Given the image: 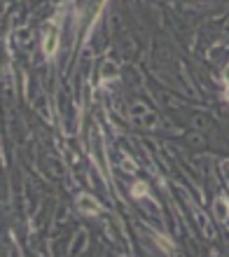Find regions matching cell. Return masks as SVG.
<instances>
[{"instance_id":"obj_1","label":"cell","mask_w":229,"mask_h":257,"mask_svg":"<svg viewBox=\"0 0 229 257\" xmlns=\"http://www.w3.org/2000/svg\"><path fill=\"white\" fill-rule=\"evenodd\" d=\"M59 35H61V24L52 19L47 26H45V35H42V52L47 59H54L56 49H59Z\"/></svg>"},{"instance_id":"obj_2","label":"cell","mask_w":229,"mask_h":257,"mask_svg":"<svg viewBox=\"0 0 229 257\" xmlns=\"http://www.w3.org/2000/svg\"><path fill=\"white\" fill-rule=\"evenodd\" d=\"M77 208H80L84 215H98L101 213V203L92 194H80L77 197Z\"/></svg>"},{"instance_id":"obj_3","label":"cell","mask_w":229,"mask_h":257,"mask_svg":"<svg viewBox=\"0 0 229 257\" xmlns=\"http://www.w3.org/2000/svg\"><path fill=\"white\" fill-rule=\"evenodd\" d=\"M215 215L220 217V220H227L229 217V203L225 197H217L215 199Z\"/></svg>"},{"instance_id":"obj_4","label":"cell","mask_w":229,"mask_h":257,"mask_svg":"<svg viewBox=\"0 0 229 257\" xmlns=\"http://www.w3.org/2000/svg\"><path fill=\"white\" fill-rule=\"evenodd\" d=\"M131 197H134V199H143V197H148V182H134Z\"/></svg>"},{"instance_id":"obj_5","label":"cell","mask_w":229,"mask_h":257,"mask_svg":"<svg viewBox=\"0 0 229 257\" xmlns=\"http://www.w3.org/2000/svg\"><path fill=\"white\" fill-rule=\"evenodd\" d=\"M222 77H225V84H227V87H229V66L225 68V73H222Z\"/></svg>"},{"instance_id":"obj_6","label":"cell","mask_w":229,"mask_h":257,"mask_svg":"<svg viewBox=\"0 0 229 257\" xmlns=\"http://www.w3.org/2000/svg\"><path fill=\"white\" fill-rule=\"evenodd\" d=\"M225 98H227V101H229V87H227V91H225Z\"/></svg>"}]
</instances>
